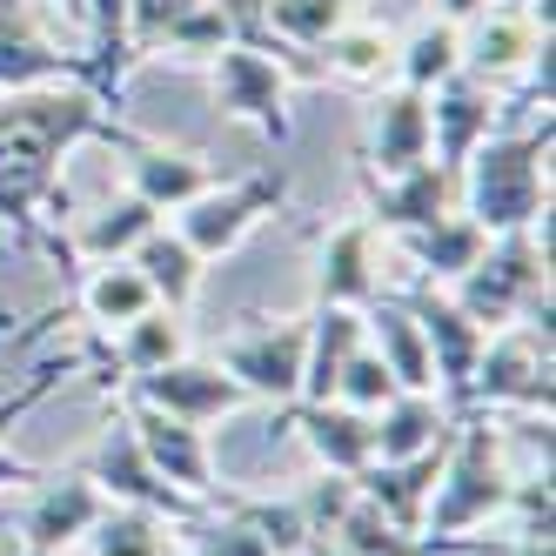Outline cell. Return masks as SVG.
Segmentation results:
<instances>
[{"label":"cell","instance_id":"cell-1","mask_svg":"<svg viewBox=\"0 0 556 556\" xmlns=\"http://www.w3.org/2000/svg\"><path fill=\"white\" fill-rule=\"evenodd\" d=\"M88 141L128 154L148 135H135L122 114L108 101H94L88 88L0 94V228H8L21 249L67 262L61 228L74 222V194L61 181V162Z\"/></svg>","mask_w":556,"mask_h":556},{"label":"cell","instance_id":"cell-2","mask_svg":"<svg viewBox=\"0 0 556 556\" xmlns=\"http://www.w3.org/2000/svg\"><path fill=\"white\" fill-rule=\"evenodd\" d=\"M509 450H503V422L469 409L456 416V435L443 450V469H435V490H429V509H422V536L443 549V556H490V530L496 516L509 509Z\"/></svg>","mask_w":556,"mask_h":556},{"label":"cell","instance_id":"cell-3","mask_svg":"<svg viewBox=\"0 0 556 556\" xmlns=\"http://www.w3.org/2000/svg\"><path fill=\"white\" fill-rule=\"evenodd\" d=\"M456 208L483 235H509L549 215V114L523 128H496L469 154L456 168Z\"/></svg>","mask_w":556,"mask_h":556},{"label":"cell","instance_id":"cell-4","mask_svg":"<svg viewBox=\"0 0 556 556\" xmlns=\"http://www.w3.org/2000/svg\"><path fill=\"white\" fill-rule=\"evenodd\" d=\"M450 302L476 329H509V323H523L530 308H543L549 302V215L530 222V228L490 235L483 262L450 282Z\"/></svg>","mask_w":556,"mask_h":556},{"label":"cell","instance_id":"cell-5","mask_svg":"<svg viewBox=\"0 0 556 556\" xmlns=\"http://www.w3.org/2000/svg\"><path fill=\"white\" fill-rule=\"evenodd\" d=\"M282 208H289V168H255V175H235V181H208L188 208H175L168 228L202 262H222Z\"/></svg>","mask_w":556,"mask_h":556},{"label":"cell","instance_id":"cell-6","mask_svg":"<svg viewBox=\"0 0 556 556\" xmlns=\"http://www.w3.org/2000/svg\"><path fill=\"white\" fill-rule=\"evenodd\" d=\"M549 323H509L490 329L469 376V409L483 416H549Z\"/></svg>","mask_w":556,"mask_h":556},{"label":"cell","instance_id":"cell-7","mask_svg":"<svg viewBox=\"0 0 556 556\" xmlns=\"http://www.w3.org/2000/svg\"><path fill=\"white\" fill-rule=\"evenodd\" d=\"M202 74H208V94L222 108V122L255 128L268 148H289L295 141V108H289V88L295 81L268 54H255V48H222Z\"/></svg>","mask_w":556,"mask_h":556},{"label":"cell","instance_id":"cell-8","mask_svg":"<svg viewBox=\"0 0 556 556\" xmlns=\"http://www.w3.org/2000/svg\"><path fill=\"white\" fill-rule=\"evenodd\" d=\"M81 476L108 496V503H135V509H154V516H168V523H194L208 503H188L181 490H168L162 476L148 469V456H141V443H135V429H128V416H122V403L108 409V422H101V435H94V450H88V463H81Z\"/></svg>","mask_w":556,"mask_h":556},{"label":"cell","instance_id":"cell-9","mask_svg":"<svg viewBox=\"0 0 556 556\" xmlns=\"http://www.w3.org/2000/svg\"><path fill=\"white\" fill-rule=\"evenodd\" d=\"M395 302L416 315V329L429 342V369H435V395H443V409L469 416V376H476V355H483L490 329H476L469 315L450 302V289H429V282H409Z\"/></svg>","mask_w":556,"mask_h":556},{"label":"cell","instance_id":"cell-10","mask_svg":"<svg viewBox=\"0 0 556 556\" xmlns=\"http://www.w3.org/2000/svg\"><path fill=\"white\" fill-rule=\"evenodd\" d=\"M549 54V8H503L490 0L476 21H463V74L490 88H509Z\"/></svg>","mask_w":556,"mask_h":556},{"label":"cell","instance_id":"cell-11","mask_svg":"<svg viewBox=\"0 0 556 556\" xmlns=\"http://www.w3.org/2000/svg\"><path fill=\"white\" fill-rule=\"evenodd\" d=\"M302 355H308V315H289V323H268V329H242L215 349V363L242 382L249 403H275L289 409L302 395Z\"/></svg>","mask_w":556,"mask_h":556},{"label":"cell","instance_id":"cell-12","mask_svg":"<svg viewBox=\"0 0 556 556\" xmlns=\"http://www.w3.org/2000/svg\"><path fill=\"white\" fill-rule=\"evenodd\" d=\"M122 416H128V429H135L148 469L162 476L168 490H181L188 503H215V496H222V469H215L208 429H194V422H181V416H162V409L135 403V395H122Z\"/></svg>","mask_w":556,"mask_h":556},{"label":"cell","instance_id":"cell-13","mask_svg":"<svg viewBox=\"0 0 556 556\" xmlns=\"http://www.w3.org/2000/svg\"><path fill=\"white\" fill-rule=\"evenodd\" d=\"M81 88V48H61L41 0H0V94Z\"/></svg>","mask_w":556,"mask_h":556},{"label":"cell","instance_id":"cell-14","mask_svg":"<svg viewBox=\"0 0 556 556\" xmlns=\"http://www.w3.org/2000/svg\"><path fill=\"white\" fill-rule=\"evenodd\" d=\"M376 295H382V235L363 215L315 235L308 308H369Z\"/></svg>","mask_w":556,"mask_h":556},{"label":"cell","instance_id":"cell-15","mask_svg":"<svg viewBox=\"0 0 556 556\" xmlns=\"http://www.w3.org/2000/svg\"><path fill=\"white\" fill-rule=\"evenodd\" d=\"M122 395H135V403L162 409V416H181L194 429H208V422H222V416H235V409L249 403L242 382H235L222 363H208V355H175L168 369L122 382Z\"/></svg>","mask_w":556,"mask_h":556},{"label":"cell","instance_id":"cell-16","mask_svg":"<svg viewBox=\"0 0 556 556\" xmlns=\"http://www.w3.org/2000/svg\"><path fill=\"white\" fill-rule=\"evenodd\" d=\"M355 181H363V222L376 235H395V242L456 208V175L443 162H416L409 175H363L355 168Z\"/></svg>","mask_w":556,"mask_h":556},{"label":"cell","instance_id":"cell-17","mask_svg":"<svg viewBox=\"0 0 556 556\" xmlns=\"http://www.w3.org/2000/svg\"><path fill=\"white\" fill-rule=\"evenodd\" d=\"M503 128V94L476 74H450L443 88H429V162H443L450 175L469 162L476 148Z\"/></svg>","mask_w":556,"mask_h":556},{"label":"cell","instance_id":"cell-18","mask_svg":"<svg viewBox=\"0 0 556 556\" xmlns=\"http://www.w3.org/2000/svg\"><path fill=\"white\" fill-rule=\"evenodd\" d=\"M101 509H108V496L88 483L81 469H67V476H41V483H34L27 516H21L27 556H67V549H81V536L101 523Z\"/></svg>","mask_w":556,"mask_h":556},{"label":"cell","instance_id":"cell-19","mask_svg":"<svg viewBox=\"0 0 556 556\" xmlns=\"http://www.w3.org/2000/svg\"><path fill=\"white\" fill-rule=\"evenodd\" d=\"M429 162V94L416 88H382L369 108V148H363V175H409Z\"/></svg>","mask_w":556,"mask_h":556},{"label":"cell","instance_id":"cell-20","mask_svg":"<svg viewBox=\"0 0 556 556\" xmlns=\"http://www.w3.org/2000/svg\"><path fill=\"white\" fill-rule=\"evenodd\" d=\"M282 422L308 443V456L323 463V476H363L376 463V429L349 403H289Z\"/></svg>","mask_w":556,"mask_h":556},{"label":"cell","instance_id":"cell-21","mask_svg":"<svg viewBox=\"0 0 556 556\" xmlns=\"http://www.w3.org/2000/svg\"><path fill=\"white\" fill-rule=\"evenodd\" d=\"M154 222H168V215H154L141 194H114L94 215H74L61 228V249H67V262H128Z\"/></svg>","mask_w":556,"mask_h":556},{"label":"cell","instance_id":"cell-22","mask_svg":"<svg viewBox=\"0 0 556 556\" xmlns=\"http://www.w3.org/2000/svg\"><path fill=\"white\" fill-rule=\"evenodd\" d=\"M443 450H450V443H435V450H422V456H403V463H369L363 476H349V483L363 490L395 530L422 536V509H429V490H435V469H443Z\"/></svg>","mask_w":556,"mask_h":556},{"label":"cell","instance_id":"cell-23","mask_svg":"<svg viewBox=\"0 0 556 556\" xmlns=\"http://www.w3.org/2000/svg\"><path fill=\"white\" fill-rule=\"evenodd\" d=\"M369 429H376V463H403V456H422L435 443H450L456 416L443 409V395L403 389V395H389V403L369 416Z\"/></svg>","mask_w":556,"mask_h":556},{"label":"cell","instance_id":"cell-24","mask_svg":"<svg viewBox=\"0 0 556 556\" xmlns=\"http://www.w3.org/2000/svg\"><path fill=\"white\" fill-rule=\"evenodd\" d=\"M208 181H215L208 162H202V154H188V148H162V141H135L128 148V194H141L154 215L188 208Z\"/></svg>","mask_w":556,"mask_h":556},{"label":"cell","instance_id":"cell-25","mask_svg":"<svg viewBox=\"0 0 556 556\" xmlns=\"http://www.w3.org/2000/svg\"><path fill=\"white\" fill-rule=\"evenodd\" d=\"M363 342L382 355V369L395 376V389H429L435 395V369H429V342L416 329V315L395 302L389 289L363 308Z\"/></svg>","mask_w":556,"mask_h":556},{"label":"cell","instance_id":"cell-26","mask_svg":"<svg viewBox=\"0 0 556 556\" xmlns=\"http://www.w3.org/2000/svg\"><path fill=\"white\" fill-rule=\"evenodd\" d=\"M483 249H490V235L476 228L463 208H450L443 222L403 235V255L416 262V282H429V289H450L456 275H469L476 262H483Z\"/></svg>","mask_w":556,"mask_h":556},{"label":"cell","instance_id":"cell-27","mask_svg":"<svg viewBox=\"0 0 556 556\" xmlns=\"http://www.w3.org/2000/svg\"><path fill=\"white\" fill-rule=\"evenodd\" d=\"M175 355H188V329H181V315H175V308L154 302L148 315H135V323H122V329L108 336L101 363H108V369H122V382H135V376L168 369Z\"/></svg>","mask_w":556,"mask_h":556},{"label":"cell","instance_id":"cell-28","mask_svg":"<svg viewBox=\"0 0 556 556\" xmlns=\"http://www.w3.org/2000/svg\"><path fill=\"white\" fill-rule=\"evenodd\" d=\"M135 268H141V282L154 289V302H162V308H188L194 295H202V275H208V262L202 255H194L188 242H181V235L168 228V222H154L148 235H141V242H135V255H128Z\"/></svg>","mask_w":556,"mask_h":556},{"label":"cell","instance_id":"cell-29","mask_svg":"<svg viewBox=\"0 0 556 556\" xmlns=\"http://www.w3.org/2000/svg\"><path fill=\"white\" fill-rule=\"evenodd\" d=\"M363 342V308H308V355L295 403H336V376Z\"/></svg>","mask_w":556,"mask_h":556},{"label":"cell","instance_id":"cell-30","mask_svg":"<svg viewBox=\"0 0 556 556\" xmlns=\"http://www.w3.org/2000/svg\"><path fill=\"white\" fill-rule=\"evenodd\" d=\"M456 67H463V27L443 21V14H422L403 41H395V74H389V81L429 94V88H443Z\"/></svg>","mask_w":556,"mask_h":556},{"label":"cell","instance_id":"cell-31","mask_svg":"<svg viewBox=\"0 0 556 556\" xmlns=\"http://www.w3.org/2000/svg\"><path fill=\"white\" fill-rule=\"evenodd\" d=\"M323 61V81H342V88H382L395 74V34L389 27H369V21H349L336 41L315 48Z\"/></svg>","mask_w":556,"mask_h":556},{"label":"cell","instance_id":"cell-32","mask_svg":"<svg viewBox=\"0 0 556 556\" xmlns=\"http://www.w3.org/2000/svg\"><path fill=\"white\" fill-rule=\"evenodd\" d=\"M81 549L88 556H181V523L135 503H108L101 523L81 536Z\"/></svg>","mask_w":556,"mask_h":556},{"label":"cell","instance_id":"cell-33","mask_svg":"<svg viewBox=\"0 0 556 556\" xmlns=\"http://www.w3.org/2000/svg\"><path fill=\"white\" fill-rule=\"evenodd\" d=\"M81 308H88V323L101 329V336H114L122 323H135V315H148L154 308V289L141 282V268L135 262H94L88 275H81Z\"/></svg>","mask_w":556,"mask_h":556},{"label":"cell","instance_id":"cell-34","mask_svg":"<svg viewBox=\"0 0 556 556\" xmlns=\"http://www.w3.org/2000/svg\"><path fill=\"white\" fill-rule=\"evenodd\" d=\"M262 14H268L275 41L315 54L323 41H336V34L355 21V0H262Z\"/></svg>","mask_w":556,"mask_h":556},{"label":"cell","instance_id":"cell-35","mask_svg":"<svg viewBox=\"0 0 556 556\" xmlns=\"http://www.w3.org/2000/svg\"><path fill=\"white\" fill-rule=\"evenodd\" d=\"M215 503H228V509L242 516V523H249L275 556H302V549H308V536H315L295 496H282V503H275V496H215Z\"/></svg>","mask_w":556,"mask_h":556},{"label":"cell","instance_id":"cell-36","mask_svg":"<svg viewBox=\"0 0 556 556\" xmlns=\"http://www.w3.org/2000/svg\"><path fill=\"white\" fill-rule=\"evenodd\" d=\"M181 556H275L228 503H208L194 523H181Z\"/></svg>","mask_w":556,"mask_h":556},{"label":"cell","instance_id":"cell-37","mask_svg":"<svg viewBox=\"0 0 556 556\" xmlns=\"http://www.w3.org/2000/svg\"><path fill=\"white\" fill-rule=\"evenodd\" d=\"M194 8H202V0H128V54H135V67L162 61L175 21H188Z\"/></svg>","mask_w":556,"mask_h":556},{"label":"cell","instance_id":"cell-38","mask_svg":"<svg viewBox=\"0 0 556 556\" xmlns=\"http://www.w3.org/2000/svg\"><path fill=\"white\" fill-rule=\"evenodd\" d=\"M389 395H403L395 389V376L382 369V355L369 349V342H355V355L342 363V376H336V403H349V409H363V416H376Z\"/></svg>","mask_w":556,"mask_h":556},{"label":"cell","instance_id":"cell-39","mask_svg":"<svg viewBox=\"0 0 556 556\" xmlns=\"http://www.w3.org/2000/svg\"><path fill=\"white\" fill-rule=\"evenodd\" d=\"M41 463H27V456H14L8 443H0V490H34V483H41Z\"/></svg>","mask_w":556,"mask_h":556},{"label":"cell","instance_id":"cell-40","mask_svg":"<svg viewBox=\"0 0 556 556\" xmlns=\"http://www.w3.org/2000/svg\"><path fill=\"white\" fill-rule=\"evenodd\" d=\"M503 556H556V549H549V536H536V530H509Z\"/></svg>","mask_w":556,"mask_h":556},{"label":"cell","instance_id":"cell-41","mask_svg":"<svg viewBox=\"0 0 556 556\" xmlns=\"http://www.w3.org/2000/svg\"><path fill=\"white\" fill-rule=\"evenodd\" d=\"M483 8H490V0H435V14H443V21H456V27H463V21H476Z\"/></svg>","mask_w":556,"mask_h":556},{"label":"cell","instance_id":"cell-42","mask_svg":"<svg viewBox=\"0 0 556 556\" xmlns=\"http://www.w3.org/2000/svg\"><path fill=\"white\" fill-rule=\"evenodd\" d=\"M302 556H349V549H336L329 536H308V549H302Z\"/></svg>","mask_w":556,"mask_h":556},{"label":"cell","instance_id":"cell-43","mask_svg":"<svg viewBox=\"0 0 556 556\" xmlns=\"http://www.w3.org/2000/svg\"><path fill=\"white\" fill-rule=\"evenodd\" d=\"M48 8H61V14L74 21V27H81V8H88V0H48Z\"/></svg>","mask_w":556,"mask_h":556},{"label":"cell","instance_id":"cell-44","mask_svg":"<svg viewBox=\"0 0 556 556\" xmlns=\"http://www.w3.org/2000/svg\"><path fill=\"white\" fill-rule=\"evenodd\" d=\"M503 8H549V0H503Z\"/></svg>","mask_w":556,"mask_h":556}]
</instances>
